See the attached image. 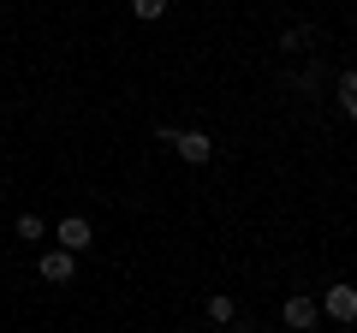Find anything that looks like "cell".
<instances>
[{
	"instance_id": "6da1fadb",
	"label": "cell",
	"mask_w": 357,
	"mask_h": 333,
	"mask_svg": "<svg viewBox=\"0 0 357 333\" xmlns=\"http://www.w3.org/2000/svg\"><path fill=\"white\" fill-rule=\"evenodd\" d=\"M321 316H333V321L351 327L357 321V286H328V292H321Z\"/></svg>"
},
{
	"instance_id": "7a4b0ae2",
	"label": "cell",
	"mask_w": 357,
	"mask_h": 333,
	"mask_svg": "<svg viewBox=\"0 0 357 333\" xmlns=\"http://www.w3.org/2000/svg\"><path fill=\"white\" fill-rule=\"evenodd\" d=\"M280 321H286V327H298V333H310V327L321 321V304L298 292V297H286V304H280Z\"/></svg>"
},
{
	"instance_id": "3957f363",
	"label": "cell",
	"mask_w": 357,
	"mask_h": 333,
	"mask_svg": "<svg viewBox=\"0 0 357 333\" xmlns=\"http://www.w3.org/2000/svg\"><path fill=\"white\" fill-rule=\"evenodd\" d=\"M178 161H191V166H203L208 155H215V137H208V131H178Z\"/></svg>"
},
{
	"instance_id": "277c9868",
	"label": "cell",
	"mask_w": 357,
	"mask_h": 333,
	"mask_svg": "<svg viewBox=\"0 0 357 333\" xmlns=\"http://www.w3.org/2000/svg\"><path fill=\"white\" fill-rule=\"evenodd\" d=\"M36 268H42V280H48V286H66V280L77 274V262H72V250H48Z\"/></svg>"
},
{
	"instance_id": "5b68a950",
	"label": "cell",
	"mask_w": 357,
	"mask_h": 333,
	"mask_svg": "<svg viewBox=\"0 0 357 333\" xmlns=\"http://www.w3.org/2000/svg\"><path fill=\"white\" fill-rule=\"evenodd\" d=\"M89 244H96V232H89V220H60V250H72V256H77V250H89Z\"/></svg>"
},
{
	"instance_id": "8992f818",
	"label": "cell",
	"mask_w": 357,
	"mask_h": 333,
	"mask_svg": "<svg viewBox=\"0 0 357 333\" xmlns=\"http://www.w3.org/2000/svg\"><path fill=\"white\" fill-rule=\"evenodd\" d=\"M340 107H345V119L357 125V65H351V72H340Z\"/></svg>"
},
{
	"instance_id": "52a82bcc",
	"label": "cell",
	"mask_w": 357,
	"mask_h": 333,
	"mask_svg": "<svg viewBox=\"0 0 357 333\" xmlns=\"http://www.w3.org/2000/svg\"><path fill=\"white\" fill-rule=\"evenodd\" d=\"M208 321H220V327H232V321H238V304H232L227 292H215V297H208Z\"/></svg>"
},
{
	"instance_id": "ba28073f",
	"label": "cell",
	"mask_w": 357,
	"mask_h": 333,
	"mask_svg": "<svg viewBox=\"0 0 357 333\" xmlns=\"http://www.w3.org/2000/svg\"><path fill=\"white\" fill-rule=\"evenodd\" d=\"M42 232H48L42 215H18V238H42Z\"/></svg>"
},
{
	"instance_id": "9c48e42d",
	"label": "cell",
	"mask_w": 357,
	"mask_h": 333,
	"mask_svg": "<svg viewBox=\"0 0 357 333\" xmlns=\"http://www.w3.org/2000/svg\"><path fill=\"white\" fill-rule=\"evenodd\" d=\"M131 13H137V18H161L167 0H131Z\"/></svg>"
},
{
	"instance_id": "30bf717a",
	"label": "cell",
	"mask_w": 357,
	"mask_h": 333,
	"mask_svg": "<svg viewBox=\"0 0 357 333\" xmlns=\"http://www.w3.org/2000/svg\"><path fill=\"white\" fill-rule=\"evenodd\" d=\"M304 42H310V30H286L280 48H286V54H304Z\"/></svg>"
},
{
	"instance_id": "8fae6325",
	"label": "cell",
	"mask_w": 357,
	"mask_h": 333,
	"mask_svg": "<svg viewBox=\"0 0 357 333\" xmlns=\"http://www.w3.org/2000/svg\"><path fill=\"white\" fill-rule=\"evenodd\" d=\"M227 333H256V327H250V321H232V327H227Z\"/></svg>"
}]
</instances>
